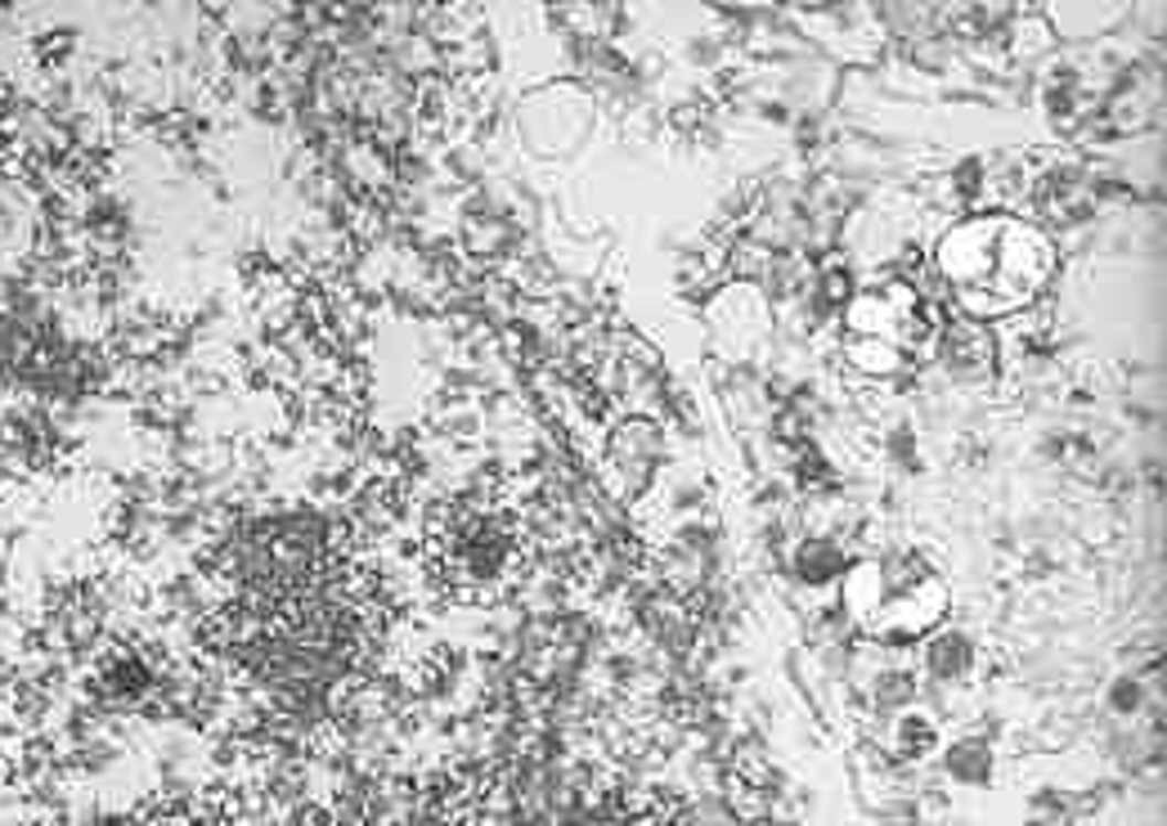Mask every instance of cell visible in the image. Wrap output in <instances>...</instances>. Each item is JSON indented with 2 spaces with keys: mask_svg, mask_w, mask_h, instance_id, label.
Returning <instances> with one entry per match:
<instances>
[{
  "mask_svg": "<svg viewBox=\"0 0 1167 826\" xmlns=\"http://www.w3.org/2000/svg\"><path fill=\"white\" fill-rule=\"evenodd\" d=\"M938 269L970 315H1010L1047 288L1055 247L1019 216H979L938 243Z\"/></svg>",
  "mask_w": 1167,
  "mask_h": 826,
  "instance_id": "1",
  "label": "cell"
},
{
  "mask_svg": "<svg viewBox=\"0 0 1167 826\" xmlns=\"http://www.w3.org/2000/svg\"><path fill=\"white\" fill-rule=\"evenodd\" d=\"M934 347V310L908 284L867 288L845 315V351L862 373H908Z\"/></svg>",
  "mask_w": 1167,
  "mask_h": 826,
  "instance_id": "2",
  "label": "cell"
},
{
  "mask_svg": "<svg viewBox=\"0 0 1167 826\" xmlns=\"http://www.w3.org/2000/svg\"><path fill=\"white\" fill-rule=\"evenodd\" d=\"M849 606L876 638H916L943 615L947 593L921 558H880L853 575Z\"/></svg>",
  "mask_w": 1167,
  "mask_h": 826,
  "instance_id": "3",
  "label": "cell"
}]
</instances>
